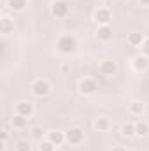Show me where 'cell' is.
<instances>
[{"label":"cell","mask_w":149,"mask_h":151,"mask_svg":"<svg viewBox=\"0 0 149 151\" xmlns=\"http://www.w3.org/2000/svg\"><path fill=\"white\" fill-rule=\"evenodd\" d=\"M11 123H12L14 128H25V125H27V118L21 116V114H14L12 119H11Z\"/></svg>","instance_id":"16"},{"label":"cell","mask_w":149,"mask_h":151,"mask_svg":"<svg viewBox=\"0 0 149 151\" xmlns=\"http://www.w3.org/2000/svg\"><path fill=\"white\" fill-rule=\"evenodd\" d=\"M142 55L144 56H149V39H146L142 42Z\"/></svg>","instance_id":"23"},{"label":"cell","mask_w":149,"mask_h":151,"mask_svg":"<svg viewBox=\"0 0 149 151\" xmlns=\"http://www.w3.org/2000/svg\"><path fill=\"white\" fill-rule=\"evenodd\" d=\"M65 139H67V142L69 144H81L82 141H84V132L81 130V128H70V130H67V134H65Z\"/></svg>","instance_id":"3"},{"label":"cell","mask_w":149,"mask_h":151,"mask_svg":"<svg viewBox=\"0 0 149 151\" xmlns=\"http://www.w3.org/2000/svg\"><path fill=\"white\" fill-rule=\"evenodd\" d=\"M7 137H9V135H7V130H4V132H2V142H7Z\"/></svg>","instance_id":"24"},{"label":"cell","mask_w":149,"mask_h":151,"mask_svg":"<svg viewBox=\"0 0 149 151\" xmlns=\"http://www.w3.org/2000/svg\"><path fill=\"white\" fill-rule=\"evenodd\" d=\"M7 4L12 11H23L27 7V0H9Z\"/></svg>","instance_id":"18"},{"label":"cell","mask_w":149,"mask_h":151,"mask_svg":"<svg viewBox=\"0 0 149 151\" xmlns=\"http://www.w3.org/2000/svg\"><path fill=\"white\" fill-rule=\"evenodd\" d=\"M97 90H98V84H97L95 79L86 77V79H82V81L79 83V91H81L82 95H93Z\"/></svg>","instance_id":"4"},{"label":"cell","mask_w":149,"mask_h":151,"mask_svg":"<svg viewBox=\"0 0 149 151\" xmlns=\"http://www.w3.org/2000/svg\"><path fill=\"white\" fill-rule=\"evenodd\" d=\"M32 135H34V137H35V139H40V137H42V135H44V130H42V128H40V127H35V128H34V130H32Z\"/></svg>","instance_id":"22"},{"label":"cell","mask_w":149,"mask_h":151,"mask_svg":"<svg viewBox=\"0 0 149 151\" xmlns=\"http://www.w3.org/2000/svg\"><path fill=\"white\" fill-rule=\"evenodd\" d=\"M49 91H51V86H49V83H47L46 79H37V81H34V84H32V93H34L35 97H46Z\"/></svg>","instance_id":"2"},{"label":"cell","mask_w":149,"mask_h":151,"mask_svg":"<svg viewBox=\"0 0 149 151\" xmlns=\"http://www.w3.org/2000/svg\"><path fill=\"white\" fill-rule=\"evenodd\" d=\"M69 4L67 2H63V0H60V2H54L53 4V7H51V12H53V16L54 18H65L67 14H69Z\"/></svg>","instance_id":"6"},{"label":"cell","mask_w":149,"mask_h":151,"mask_svg":"<svg viewBox=\"0 0 149 151\" xmlns=\"http://www.w3.org/2000/svg\"><path fill=\"white\" fill-rule=\"evenodd\" d=\"M0 30H2V34H11V32L14 30V23H12L7 16H4V18L0 19Z\"/></svg>","instance_id":"13"},{"label":"cell","mask_w":149,"mask_h":151,"mask_svg":"<svg viewBox=\"0 0 149 151\" xmlns=\"http://www.w3.org/2000/svg\"><path fill=\"white\" fill-rule=\"evenodd\" d=\"M149 134V125L146 121H139L135 123V135H140V137H146Z\"/></svg>","instance_id":"15"},{"label":"cell","mask_w":149,"mask_h":151,"mask_svg":"<svg viewBox=\"0 0 149 151\" xmlns=\"http://www.w3.org/2000/svg\"><path fill=\"white\" fill-rule=\"evenodd\" d=\"M58 51L63 53V55H72L75 49H77V40L74 35H62L58 39Z\"/></svg>","instance_id":"1"},{"label":"cell","mask_w":149,"mask_h":151,"mask_svg":"<svg viewBox=\"0 0 149 151\" xmlns=\"http://www.w3.org/2000/svg\"><path fill=\"white\" fill-rule=\"evenodd\" d=\"M97 37L98 40H104V42H109L112 39V28L109 25H102V27H98V30H97Z\"/></svg>","instance_id":"8"},{"label":"cell","mask_w":149,"mask_h":151,"mask_svg":"<svg viewBox=\"0 0 149 151\" xmlns=\"http://www.w3.org/2000/svg\"><path fill=\"white\" fill-rule=\"evenodd\" d=\"M93 127H95V130H98V132H107L109 127H111V121L102 116V118H97V119H95Z\"/></svg>","instance_id":"12"},{"label":"cell","mask_w":149,"mask_h":151,"mask_svg":"<svg viewBox=\"0 0 149 151\" xmlns=\"http://www.w3.org/2000/svg\"><path fill=\"white\" fill-rule=\"evenodd\" d=\"M40 151H54L56 150V146L51 142V141H44L42 144H40V148H39Z\"/></svg>","instance_id":"21"},{"label":"cell","mask_w":149,"mask_h":151,"mask_svg":"<svg viewBox=\"0 0 149 151\" xmlns=\"http://www.w3.org/2000/svg\"><path fill=\"white\" fill-rule=\"evenodd\" d=\"M132 67L135 69V70H146L149 67V60L148 56H144V55H137V56H133L132 58Z\"/></svg>","instance_id":"7"},{"label":"cell","mask_w":149,"mask_h":151,"mask_svg":"<svg viewBox=\"0 0 149 151\" xmlns=\"http://www.w3.org/2000/svg\"><path fill=\"white\" fill-rule=\"evenodd\" d=\"M116 70H117V65H116V62H112V60H104V62L100 63V72H102V74L112 76Z\"/></svg>","instance_id":"9"},{"label":"cell","mask_w":149,"mask_h":151,"mask_svg":"<svg viewBox=\"0 0 149 151\" xmlns=\"http://www.w3.org/2000/svg\"><path fill=\"white\" fill-rule=\"evenodd\" d=\"M112 19V14L111 11L107 9V7H100V9H97V12H95V21L102 27V25H109Z\"/></svg>","instance_id":"5"},{"label":"cell","mask_w":149,"mask_h":151,"mask_svg":"<svg viewBox=\"0 0 149 151\" xmlns=\"http://www.w3.org/2000/svg\"><path fill=\"white\" fill-rule=\"evenodd\" d=\"M130 113L135 116H142L144 114V104L142 102H132L130 104Z\"/></svg>","instance_id":"17"},{"label":"cell","mask_w":149,"mask_h":151,"mask_svg":"<svg viewBox=\"0 0 149 151\" xmlns=\"http://www.w3.org/2000/svg\"><path fill=\"white\" fill-rule=\"evenodd\" d=\"M121 134H123L125 137H132V135H135V125H133V123H125L123 128H121Z\"/></svg>","instance_id":"19"},{"label":"cell","mask_w":149,"mask_h":151,"mask_svg":"<svg viewBox=\"0 0 149 151\" xmlns=\"http://www.w3.org/2000/svg\"><path fill=\"white\" fill-rule=\"evenodd\" d=\"M139 4L144 5V7H149V0H139Z\"/></svg>","instance_id":"25"},{"label":"cell","mask_w":149,"mask_h":151,"mask_svg":"<svg viewBox=\"0 0 149 151\" xmlns=\"http://www.w3.org/2000/svg\"><path fill=\"white\" fill-rule=\"evenodd\" d=\"M47 141H51L54 146H60L63 141H67L65 139V134H62V132H58V130H53V132H49L47 134Z\"/></svg>","instance_id":"11"},{"label":"cell","mask_w":149,"mask_h":151,"mask_svg":"<svg viewBox=\"0 0 149 151\" xmlns=\"http://www.w3.org/2000/svg\"><path fill=\"white\" fill-rule=\"evenodd\" d=\"M16 114H21V116H25V118H30V116L34 114L32 104H28V102H19V104L16 106Z\"/></svg>","instance_id":"10"},{"label":"cell","mask_w":149,"mask_h":151,"mask_svg":"<svg viewBox=\"0 0 149 151\" xmlns=\"http://www.w3.org/2000/svg\"><path fill=\"white\" fill-rule=\"evenodd\" d=\"M14 148H16V151H32V146L28 141H18L14 144Z\"/></svg>","instance_id":"20"},{"label":"cell","mask_w":149,"mask_h":151,"mask_svg":"<svg viewBox=\"0 0 149 151\" xmlns=\"http://www.w3.org/2000/svg\"><path fill=\"white\" fill-rule=\"evenodd\" d=\"M112 151H126V150H125L123 146H114V148H112Z\"/></svg>","instance_id":"26"},{"label":"cell","mask_w":149,"mask_h":151,"mask_svg":"<svg viewBox=\"0 0 149 151\" xmlns=\"http://www.w3.org/2000/svg\"><path fill=\"white\" fill-rule=\"evenodd\" d=\"M54 151H62V150H54Z\"/></svg>","instance_id":"27"},{"label":"cell","mask_w":149,"mask_h":151,"mask_svg":"<svg viewBox=\"0 0 149 151\" xmlns=\"http://www.w3.org/2000/svg\"><path fill=\"white\" fill-rule=\"evenodd\" d=\"M144 40H146L144 35L139 34V32H132V34H128V42H130L132 46H142Z\"/></svg>","instance_id":"14"}]
</instances>
